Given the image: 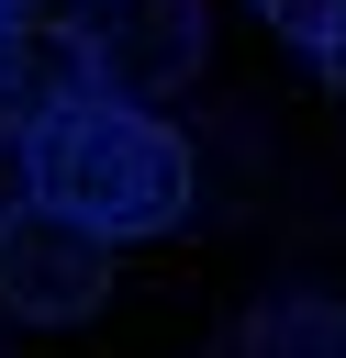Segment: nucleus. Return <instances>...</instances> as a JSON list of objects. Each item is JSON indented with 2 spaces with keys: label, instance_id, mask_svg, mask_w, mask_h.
<instances>
[{
  "label": "nucleus",
  "instance_id": "1",
  "mask_svg": "<svg viewBox=\"0 0 346 358\" xmlns=\"http://www.w3.org/2000/svg\"><path fill=\"white\" fill-rule=\"evenodd\" d=\"M22 190L67 201L100 235H167L190 213V145L145 101L78 90V101H56V112L22 123Z\"/></svg>",
  "mask_w": 346,
  "mask_h": 358
},
{
  "label": "nucleus",
  "instance_id": "2",
  "mask_svg": "<svg viewBox=\"0 0 346 358\" xmlns=\"http://www.w3.org/2000/svg\"><path fill=\"white\" fill-rule=\"evenodd\" d=\"M100 291H112V235H100V224H78V213L45 201V190L0 201V302H11V313L78 324V313H100Z\"/></svg>",
  "mask_w": 346,
  "mask_h": 358
},
{
  "label": "nucleus",
  "instance_id": "3",
  "mask_svg": "<svg viewBox=\"0 0 346 358\" xmlns=\"http://www.w3.org/2000/svg\"><path fill=\"white\" fill-rule=\"evenodd\" d=\"M201 67V0H112L89 22V78L112 101H167Z\"/></svg>",
  "mask_w": 346,
  "mask_h": 358
},
{
  "label": "nucleus",
  "instance_id": "4",
  "mask_svg": "<svg viewBox=\"0 0 346 358\" xmlns=\"http://www.w3.org/2000/svg\"><path fill=\"white\" fill-rule=\"evenodd\" d=\"M78 90H100V78H89V22H45V11L0 22V112H11V123L56 112V101H78Z\"/></svg>",
  "mask_w": 346,
  "mask_h": 358
},
{
  "label": "nucleus",
  "instance_id": "5",
  "mask_svg": "<svg viewBox=\"0 0 346 358\" xmlns=\"http://www.w3.org/2000/svg\"><path fill=\"white\" fill-rule=\"evenodd\" d=\"M257 11H268V22L290 34V45H324V34L346 22V0H257Z\"/></svg>",
  "mask_w": 346,
  "mask_h": 358
},
{
  "label": "nucleus",
  "instance_id": "6",
  "mask_svg": "<svg viewBox=\"0 0 346 358\" xmlns=\"http://www.w3.org/2000/svg\"><path fill=\"white\" fill-rule=\"evenodd\" d=\"M246 336H257V347H324V336H346V324H335V313H257Z\"/></svg>",
  "mask_w": 346,
  "mask_h": 358
},
{
  "label": "nucleus",
  "instance_id": "7",
  "mask_svg": "<svg viewBox=\"0 0 346 358\" xmlns=\"http://www.w3.org/2000/svg\"><path fill=\"white\" fill-rule=\"evenodd\" d=\"M313 56H324V78H335V90H346V22H335V34H324V45H313Z\"/></svg>",
  "mask_w": 346,
  "mask_h": 358
},
{
  "label": "nucleus",
  "instance_id": "8",
  "mask_svg": "<svg viewBox=\"0 0 346 358\" xmlns=\"http://www.w3.org/2000/svg\"><path fill=\"white\" fill-rule=\"evenodd\" d=\"M22 11H33V0H0V22H22Z\"/></svg>",
  "mask_w": 346,
  "mask_h": 358
}]
</instances>
